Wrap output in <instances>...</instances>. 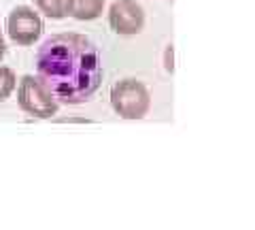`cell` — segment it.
Returning a JSON list of instances; mask_svg holds the SVG:
<instances>
[{"mask_svg":"<svg viewBox=\"0 0 255 230\" xmlns=\"http://www.w3.org/2000/svg\"><path fill=\"white\" fill-rule=\"evenodd\" d=\"M6 32L17 45H32L43 32V19L30 6H15L6 17Z\"/></svg>","mask_w":255,"mask_h":230,"instance_id":"277c9868","label":"cell"},{"mask_svg":"<svg viewBox=\"0 0 255 230\" xmlns=\"http://www.w3.org/2000/svg\"><path fill=\"white\" fill-rule=\"evenodd\" d=\"M109 23L117 34H138L145 26V11L136 0H115L109 9Z\"/></svg>","mask_w":255,"mask_h":230,"instance_id":"5b68a950","label":"cell"},{"mask_svg":"<svg viewBox=\"0 0 255 230\" xmlns=\"http://www.w3.org/2000/svg\"><path fill=\"white\" fill-rule=\"evenodd\" d=\"M6 53V43H4V36H2V32H0V58Z\"/></svg>","mask_w":255,"mask_h":230,"instance_id":"30bf717a","label":"cell"},{"mask_svg":"<svg viewBox=\"0 0 255 230\" xmlns=\"http://www.w3.org/2000/svg\"><path fill=\"white\" fill-rule=\"evenodd\" d=\"M36 6L51 19H62L70 15V0H36Z\"/></svg>","mask_w":255,"mask_h":230,"instance_id":"52a82bcc","label":"cell"},{"mask_svg":"<svg viewBox=\"0 0 255 230\" xmlns=\"http://www.w3.org/2000/svg\"><path fill=\"white\" fill-rule=\"evenodd\" d=\"M105 0H70V15L79 21H90L100 17Z\"/></svg>","mask_w":255,"mask_h":230,"instance_id":"8992f818","label":"cell"},{"mask_svg":"<svg viewBox=\"0 0 255 230\" xmlns=\"http://www.w3.org/2000/svg\"><path fill=\"white\" fill-rule=\"evenodd\" d=\"M36 70L53 96L66 105L90 100L102 81V62L96 45L75 32L47 38L36 53Z\"/></svg>","mask_w":255,"mask_h":230,"instance_id":"6da1fadb","label":"cell"},{"mask_svg":"<svg viewBox=\"0 0 255 230\" xmlns=\"http://www.w3.org/2000/svg\"><path fill=\"white\" fill-rule=\"evenodd\" d=\"M17 85V77H15L13 68L9 66H0V102L11 96V92Z\"/></svg>","mask_w":255,"mask_h":230,"instance_id":"ba28073f","label":"cell"},{"mask_svg":"<svg viewBox=\"0 0 255 230\" xmlns=\"http://www.w3.org/2000/svg\"><path fill=\"white\" fill-rule=\"evenodd\" d=\"M111 105L124 120H142L151 107V96L140 81L124 79L111 88Z\"/></svg>","mask_w":255,"mask_h":230,"instance_id":"3957f363","label":"cell"},{"mask_svg":"<svg viewBox=\"0 0 255 230\" xmlns=\"http://www.w3.org/2000/svg\"><path fill=\"white\" fill-rule=\"evenodd\" d=\"M17 100L21 111L38 120H49L58 113V98L53 92L34 75H23L17 88Z\"/></svg>","mask_w":255,"mask_h":230,"instance_id":"7a4b0ae2","label":"cell"},{"mask_svg":"<svg viewBox=\"0 0 255 230\" xmlns=\"http://www.w3.org/2000/svg\"><path fill=\"white\" fill-rule=\"evenodd\" d=\"M172 45H168V49H166V70H170L172 73Z\"/></svg>","mask_w":255,"mask_h":230,"instance_id":"9c48e42d","label":"cell"}]
</instances>
